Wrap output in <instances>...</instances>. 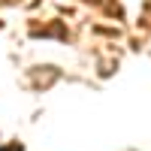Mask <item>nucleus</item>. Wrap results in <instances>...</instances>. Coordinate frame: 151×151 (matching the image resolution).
<instances>
[{
  "mask_svg": "<svg viewBox=\"0 0 151 151\" xmlns=\"http://www.w3.org/2000/svg\"><path fill=\"white\" fill-rule=\"evenodd\" d=\"M0 151H24L21 145H9V148H0Z\"/></svg>",
  "mask_w": 151,
  "mask_h": 151,
  "instance_id": "nucleus-1",
  "label": "nucleus"
}]
</instances>
